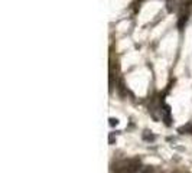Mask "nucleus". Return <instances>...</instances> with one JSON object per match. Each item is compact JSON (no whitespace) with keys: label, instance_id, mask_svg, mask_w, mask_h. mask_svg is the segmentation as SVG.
I'll use <instances>...</instances> for the list:
<instances>
[{"label":"nucleus","instance_id":"nucleus-1","mask_svg":"<svg viewBox=\"0 0 192 173\" xmlns=\"http://www.w3.org/2000/svg\"><path fill=\"white\" fill-rule=\"evenodd\" d=\"M160 116H162V121L170 127L172 126V117H170V107L168 104H163V110H160Z\"/></svg>","mask_w":192,"mask_h":173},{"label":"nucleus","instance_id":"nucleus-3","mask_svg":"<svg viewBox=\"0 0 192 173\" xmlns=\"http://www.w3.org/2000/svg\"><path fill=\"white\" fill-rule=\"evenodd\" d=\"M178 131L179 133H186V134H192V123H189V124H186V126H182V127H179L178 129Z\"/></svg>","mask_w":192,"mask_h":173},{"label":"nucleus","instance_id":"nucleus-6","mask_svg":"<svg viewBox=\"0 0 192 173\" xmlns=\"http://www.w3.org/2000/svg\"><path fill=\"white\" fill-rule=\"evenodd\" d=\"M108 143H110V144H114V143H116V133H110V136H108Z\"/></svg>","mask_w":192,"mask_h":173},{"label":"nucleus","instance_id":"nucleus-4","mask_svg":"<svg viewBox=\"0 0 192 173\" xmlns=\"http://www.w3.org/2000/svg\"><path fill=\"white\" fill-rule=\"evenodd\" d=\"M186 20H188V15L185 13V15H182L181 19H179V22H178V28H179V29H182V28H183V25L186 23Z\"/></svg>","mask_w":192,"mask_h":173},{"label":"nucleus","instance_id":"nucleus-5","mask_svg":"<svg viewBox=\"0 0 192 173\" xmlns=\"http://www.w3.org/2000/svg\"><path fill=\"white\" fill-rule=\"evenodd\" d=\"M108 124H110L111 127H116V126H119V118L110 117V118H108Z\"/></svg>","mask_w":192,"mask_h":173},{"label":"nucleus","instance_id":"nucleus-2","mask_svg":"<svg viewBox=\"0 0 192 173\" xmlns=\"http://www.w3.org/2000/svg\"><path fill=\"white\" fill-rule=\"evenodd\" d=\"M142 139L145 141H147V143H152V141L156 140V136L152 133V131H149V130H145L143 131V134H142Z\"/></svg>","mask_w":192,"mask_h":173}]
</instances>
